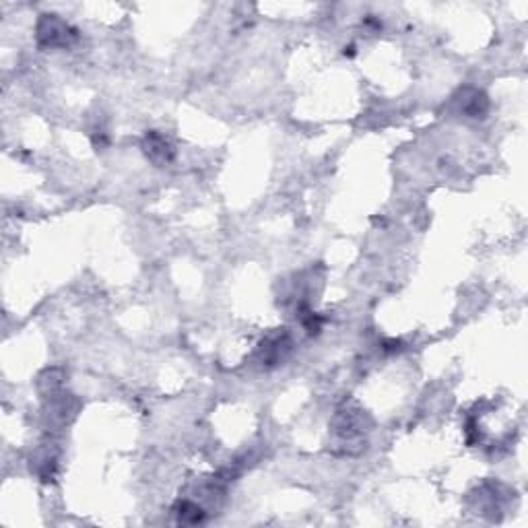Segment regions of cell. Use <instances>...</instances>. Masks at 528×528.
Returning <instances> with one entry per match:
<instances>
[{
    "label": "cell",
    "mask_w": 528,
    "mask_h": 528,
    "mask_svg": "<svg viewBox=\"0 0 528 528\" xmlns=\"http://www.w3.org/2000/svg\"><path fill=\"white\" fill-rule=\"evenodd\" d=\"M39 39L48 46H64L69 41V25L52 15H46L39 23Z\"/></svg>",
    "instance_id": "6da1fadb"
},
{
    "label": "cell",
    "mask_w": 528,
    "mask_h": 528,
    "mask_svg": "<svg viewBox=\"0 0 528 528\" xmlns=\"http://www.w3.org/2000/svg\"><path fill=\"white\" fill-rule=\"evenodd\" d=\"M145 147H147V155L151 157L153 161H167L169 159V145L159 134L147 137V145Z\"/></svg>",
    "instance_id": "7a4b0ae2"
}]
</instances>
